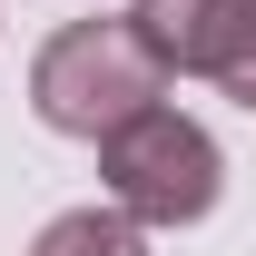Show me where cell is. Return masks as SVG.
I'll list each match as a JSON object with an SVG mask.
<instances>
[{
	"mask_svg": "<svg viewBox=\"0 0 256 256\" xmlns=\"http://www.w3.org/2000/svg\"><path fill=\"white\" fill-rule=\"evenodd\" d=\"M168 98V60L158 40H148V20L138 10H108V20H69V30L40 40L30 60V108L40 128H60V138H108V128L148 118Z\"/></svg>",
	"mask_w": 256,
	"mask_h": 256,
	"instance_id": "1",
	"label": "cell"
},
{
	"mask_svg": "<svg viewBox=\"0 0 256 256\" xmlns=\"http://www.w3.org/2000/svg\"><path fill=\"white\" fill-rule=\"evenodd\" d=\"M30 256H148V226L118 217V207H69L30 236Z\"/></svg>",
	"mask_w": 256,
	"mask_h": 256,
	"instance_id": "4",
	"label": "cell"
},
{
	"mask_svg": "<svg viewBox=\"0 0 256 256\" xmlns=\"http://www.w3.org/2000/svg\"><path fill=\"white\" fill-rule=\"evenodd\" d=\"M168 79H207L236 108H256V0H138Z\"/></svg>",
	"mask_w": 256,
	"mask_h": 256,
	"instance_id": "3",
	"label": "cell"
},
{
	"mask_svg": "<svg viewBox=\"0 0 256 256\" xmlns=\"http://www.w3.org/2000/svg\"><path fill=\"white\" fill-rule=\"evenodd\" d=\"M98 188H108V207L138 226H197L207 207L226 197V158L217 138L197 118H178V108H148V118H128L98 138Z\"/></svg>",
	"mask_w": 256,
	"mask_h": 256,
	"instance_id": "2",
	"label": "cell"
}]
</instances>
